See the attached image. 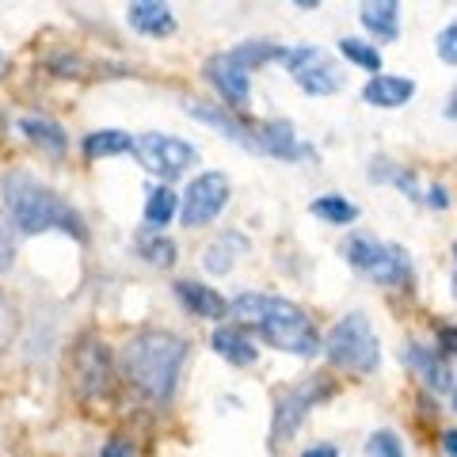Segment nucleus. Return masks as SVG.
Wrapping results in <instances>:
<instances>
[{
    "label": "nucleus",
    "instance_id": "1a4fd4ad",
    "mask_svg": "<svg viewBox=\"0 0 457 457\" xmlns=\"http://www.w3.org/2000/svg\"><path fill=\"white\" fill-rule=\"evenodd\" d=\"M228 195H233V183H228L225 171H203L187 183V191L179 198V221L187 228L210 225L228 206Z\"/></svg>",
    "mask_w": 457,
    "mask_h": 457
},
{
    "label": "nucleus",
    "instance_id": "0eeeda50",
    "mask_svg": "<svg viewBox=\"0 0 457 457\" xmlns=\"http://www.w3.org/2000/svg\"><path fill=\"white\" fill-rule=\"evenodd\" d=\"M305 96H336L343 88V69L317 46H286L282 62Z\"/></svg>",
    "mask_w": 457,
    "mask_h": 457
},
{
    "label": "nucleus",
    "instance_id": "423d86ee",
    "mask_svg": "<svg viewBox=\"0 0 457 457\" xmlns=\"http://www.w3.org/2000/svg\"><path fill=\"white\" fill-rule=\"evenodd\" d=\"M336 396V381L324 378V374H312V378H302L297 385H290L278 400H275V416H270V446H286L297 427L305 423V416L317 404H324V400Z\"/></svg>",
    "mask_w": 457,
    "mask_h": 457
},
{
    "label": "nucleus",
    "instance_id": "72a5a7b5",
    "mask_svg": "<svg viewBox=\"0 0 457 457\" xmlns=\"http://www.w3.org/2000/svg\"><path fill=\"white\" fill-rule=\"evenodd\" d=\"M435 336H438V354L442 359H446V354H457V328L453 324H438Z\"/></svg>",
    "mask_w": 457,
    "mask_h": 457
},
{
    "label": "nucleus",
    "instance_id": "e433bc0d",
    "mask_svg": "<svg viewBox=\"0 0 457 457\" xmlns=\"http://www.w3.org/2000/svg\"><path fill=\"white\" fill-rule=\"evenodd\" d=\"M302 457H339V450H336V446H328V442H320V446H309Z\"/></svg>",
    "mask_w": 457,
    "mask_h": 457
},
{
    "label": "nucleus",
    "instance_id": "ea45409f",
    "mask_svg": "<svg viewBox=\"0 0 457 457\" xmlns=\"http://www.w3.org/2000/svg\"><path fill=\"white\" fill-rule=\"evenodd\" d=\"M453 297H457V270H453Z\"/></svg>",
    "mask_w": 457,
    "mask_h": 457
},
{
    "label": "nucleus",
    "instance_id": "c85d7f7f",
    "mask_svg": "<svg viewBox=\"0 0 457 457\" xmlns=\"http://www.w3.org/2000/svg\"><path fill=\"white\" fill-rule=\"evenodd\" d=\"M366 457H404V442H400V435L396 431H374L370 435V442H366Z\"/></svg>",
    "mask_w": 457,
    "mask_h": 457
},
{
    "label": "nucleus",
    "instance_id": "20e7f679",
    "mask_svg": "<svg viewBox=\"0 0 457 457\" xmlns=\"http://www.w3.org/2000/svg\"><path fill=\"white\" fill-rule=\"evenodd\" d=\"M339 255L347 260L359 275H366L370 282L385 286V290H411L416 282V270H411V255L400 245H385V240L370 237V233H351L343 237Z\"/></svg>",
    "mask_w": 457,
    "mask_h": 457
},
{
    "label": "nucleus",
    "instance_id": "cd10ccee",
    "mask_svg": "<svg viewBox=\"0 0 457 457\" xmlns=\"http://www.w3.org/2000/svg\"><path fill=\"white\" fill-rule=\"evenodd\" d=\"M339 54L347 57L351 65H359V69H366V73H381V50L378 46H370L366 38H339Z\"/></svg>",
    "mask_w": 457,
    "mask_h": 457
},
{
    "label": "nucleus",
    "instance_id": "79ce46f5",
    "mask_svg": "<svg viewBox=\"0 0 457 457\" xmlns=\"http://www.w3.org/2000/svg\"><path fill=\"white\" fill-rule=\"evenodd\" d=\"M453 255H457V248H453Z\"/></svg>",
    "mask_w": 457,
    "mask_h": 457
},
{
    "label": "nucleus",
    "instance_id": "aec40b11",
    "mask_svg": "<svg viewBox=\"0 0 457 457\" xmlns=\"http://www.w3.org/2000/svg\"><path fill=\"white\" fill-rule=\"evenodd\" d=\"M210 347L218 351L228 366H252L255 359H260V347H255V343L240 332V328H228V324L210 336Z\"/></svg>",
    "mask_w": 457,
    "mask_h": 457
},
{
    "label": "nucleus",
    "instance_id": "f8f14e48",
    "mask_svg": "<svg viewBox=\"0 0 457 457\" xmlns=\"http://www.w3.org/2000/svg\"><path fill=\"white\" fill-rule=\"evenodd\" d=\"M183 111H187L195 122L221 130L228 141H233V145L248 149V153H260V145H255V126H248L237 111H228V107H221V104H206V99H191V96L183 99Z\"/></svg>",
    "mask_w": 457,
    "mask_h": 457
},
{
    "label": "nucleus",
    "instance_id": "473e14b6",
    "mask_svg": "<svg viewBox=\"0 0 457 457\" xmlns=\"http://www.w3.org/2000/svg\"><path fill=\"white\" fill-rule=\"evenodd\" d=\"M12 260H16V237H12V228L0 218V270H8Z\"/></svg>",
    "mask_w": 457,
    "mask_h": 457
},
{
    "label": "nucleus",
    "instance_id": "ddd939ff",
    "mask_svg": "<svg viewBox=\"0 0 457 457\" xmlns=\"http://www.w3.org/2000/svg\"><path fill=\"white\" fill-rule=\"evenodd\" d=\"M255 145H260V153L275 156V161H305V156H312V145H305L286 119H270L255 126Z\"/></svg>",
    "mask_w": 457,
    "mask_h": 457
},
{
    "label": "nucleus",
    "instance_id": "6ab92c4d",
    "mask_svg": "<svg viewBox=\"0 0 457 457\" xmlns=\"http://www.w3.org/2000/svg\"><path fill=\"white\" fill-rule=\"evenodd\" d=\"M359 20H362L366 31L374 38H381V42L400 38V4L396 0H366V4L359 8Z\"/></svg>",
    "mask_w": 457,
    "mask_h": 457
},
{
    "label": "nucleus",
    "instance_id": "dca6fc26",
    "mask_svg": "<svg viewBox=\"0 0 457 457\" xmlns=\"http://www.w3.org/2000/svg\"><path fill=\"white\" fill-rule=\"evenodd\" d=\"M416 96V80L411 77H396V73H378L362 84V99L370 107H381V111H396L404 107L408 99Z\"/></svg>",
    "mask_w": 457,
    "mask_h": 457
},
{
    "label": "nucleus",
    "instance_id": "f03ea898",
    "mask_svg": "<svg viewBox=\"0 0 457 457\" xmlns=\"http://www.w3.org/2000/svg\"><path fill=\"white\" fill-rule=\"evenodd\" d=\"M187 339L164 328H149L137 332L122 351V374L134 389L153 400V404H168L176 396V385L187 366Z\"/></svg>",
    "mask_w": 457,
    "mask_h": 457
},
{
    "label": "nucleus",
    "instance_id": "a211bd4d",
    "mask_svg": "<svg viewBox=\"0 0 457 457\" xmlns=\"http://www.w3.org/2000/svg\"><path fill=\"white\" fill-rule=\"evenodd\" d=\"M130 27L141 35H153V38H168L171 31H176V16H171V8L161 4V0H137V4H130Z\"/></svg>",
    "mask_w": 457,
    "mask_h": 457
},
{
    "label": "nucleus",
    "instance_id": "f3484780",
    "mask_svg": "<svg viewBox=\"0 0 457 457\" xmlns=\"http://www.w3.org/2000/svg\"><path fill=\"white\" fill-rule=\"evenodd\" d=\"M248 252V237L237 233V228H228V233H218L206 245L203 252V267L210 270V275H228V270L237 267V260Z\"/></svg>",
    "mask_w": 457,
    "mask_h": 457
},
{
    "label": "nucleus",
    "instance_id": "4468645a",
    "mask_svg": "<svg viewBox=\"0 0 457 457\" xmlns=\"http://www.w3.org/2000/svg\"><path fill=\"white\" fill-rule=\"evenodd\" d=\"M404 366L423 385H431L435 393H453V374H450V366H446V359H442L438 351L420 347V343H408L404 347Z\"/></svg>",
    "mask_w": 457,
    "mask_h": 457
},
{
    "label": "nucleus",
    "instance_id": "39448f33",
    "mask_svg": "<svg viewBox=\"0 0 457 457\" xmlns=\"http://www.w3.org/2000/svg\"><path fill=\"white\" fill-rule=\"evenodd\" d=\"M324 354L336 370H347V374H359V378L374 374L381 366V343L374 336V328H370L366 312H347V317L328 332Z\"/></svg>",
    "mask_w": 457,
    "mask_h": 457
},
{
    "label": "nucleus",
    "instance_id": "2f4dec72",
    "mask_svg": "<svg viewBox=\"0 0 457 457\" xmlns=\"http://www.w3.org/2000/svg\"><path fill=\"white\" fill-rule=\"evenodd\" d=\"M99 457H137V450H134V442H130V438L111 435V438L104 442V450H99Z\"/></svg>",
    "mask_w": 457,
    "mask_h": 457
},
{
    "label": "nucleus",
    "instance_id": "5701e85b",
    "mask_svg": "<svg viewBox=\"0 0 457 457\" xmlns=\"http://www.w3.org/2000/svg\"><path fill=\"white\" fill-rule=\"evenodd\" d=\"M282 50L286 46H278V42H267V38H252V42H240V46H233L228 50V57L240 65V69H263V65H275V62H282Z\"/></svg>",
    "mask_w": 457,
    "mask_h": 457
},
{
    "label": "nucleus",
    "instance_id": "c9c22d12",
    "mask_svg": "<svg viewBox=\"0 0 457 457\" xmlns=\"http://www.w3.org/2000/svg\"><path fill=\"white\" fill-rule=\"evenodd\" d=\"M438 446H442V453H446V457H457V427H450V431H442Z\"/></svg>",
    "mask_w": 457,
    "mask_h": 457
},
{
    "label": "nucleus",
    "instance_id": "9b49d317",
    "mask_svg": "<svg viewBox=\"0 0 457 457\" xmlns=\"http://www.w3.org/2000/svg\"><path fill=\"white\" fill-rule=\"evenodd\" d=\"M206 80L213 84V92L221 96V107L228 111H245L252 104V73L240 69L228 54H213L206 62Z\"/></svg>",
    "mask_w": 457,
    "mask_h": 457
},
{
    "label": "nucleus",
    "instance_id": "7c9ffc66",
    "mask_svg": "<svg viewBox=\"0 0 457 457\" xmlns=\"http://www.w3.org/2000/svg\"><path fill=\"white\" fill-rule=\"evenodd\" d=\"M16 339V309L4 294H0V351H8V343Z\"/></svg>",
    "mask_w": 457,
    "mask_h": 457
},
{
    "label": "nucleus",
    "instance_id": "2eb2a0df",
    "mask_svg": "<svg viewBox=\"0 0 457 457\" xmlns=\"http://www.w3.org/2000/svg\"><path fill=\"white\" fill-rule=\"evenodd\" d=\"M176 297H179V305L191 312V317L198 320H221L228 317V302L213 290V286L206 282H195V278H179L176 282Z\"/></svg>",
    "mask_w": 457,
    "mask_h": 457
},
{
    "label": "nucleus",
    "instance_id": "a878e982",
    "mask_svg": "<svg viewBox=\"0 0 457 457\" xmlns=\"http://www.w3.org/2000/svg\"><path fill=\"white\" fill-rule=\"evenodd\" d=\"M179 213V195L171 191V187H153L149 198H145V221L153 225V233L156 228H164L171 218Z\"/></svg>",
    "mask_w": 457,
    "mask_h": 457
},
{
    "label": "nucleus",
    "instance_id": "6e6552de",
    "mask_svg": "<svg viewBox=\"0 0 457 457\" xmlns=\"http://www.w3.org/2000/svg\"><path fill=\"white\" fill-rule=\"evenodd\" d=\"M134 156L145 171L164 176V179H176L179 171L198 164V149L191 145V141L176 137V134H141V137H134Z\"/></svg>",
    "mask_w": 457,
    "mask_h": 457
},
{
    "label": "nucleus",
    "instance_id": "c756f323",
    "mask_svg": "<svg viewBox=\"0 0 457 457\" xmlns=\"http://www.w3.org/2000/svg\"><path fill=\"white\" fill-rule=\"evenodd\" d=\"M435 50H438V57H442L446 65H457V20H450V23L438 31Z\"/></svg>",
    "mask_w": 457,
    "mask_h": 457
},
{
    "label": "nucleus",
    "instance_id": "412c9836",
    "mask_svg": "<svg viewBox=\"0 0 457 457\" xmlns=\"http://www.w3.org/2000/svg\"><path fill=\"white\" fill-rule=\"evenodd\" d=\"M20 130L35 149H42L46 156H65L69 153V134L54 119H35V114H27V119H20Z\"/></svg>",
    "mask_w": 457,
    "mask_h": 457
},
{
    "label": "nucleus",
    "instance_id": "a19ab883",
    "mask_svg": "<svg viewBox=\"0 0 457 457\" xmlns=\"http://www.w3.org/2000/svg\"><path fill=\"white\" fill-rule=\"evenodd\" d=\"M453 411H457V389H453Z\"/></svg>",
    "mask_w": 457,
    "mask_h": 457
},
{
    "label": "nucleus",
    "instance_id": "7ed1b4c3",
    "mask_svg": "<svg viewBox=\"0 0 457 457\" xmlns=\"http://www.w3.org/2000/svg\"><path fill=\"white\" fill-rule=\"evenodd\" d=\"M0 195H4L8 218L20 228L23 237H38V233H57L73 237V240H88V228H84V218L65 203L57 191H50L46 183H38L31 171H8L0 179Z\"/></svg>",
    "mask_w": 457,
    "mask_h": 457
},
{
    "label": "nucleus",
    "instance_id": "bb28decb",
    "mask_svg": "<svg viewBox=\"0 0 457 457\" xmlns=\"http://www.w3.org/2000/svg\"><path fill=\"white\" fill-rule=\"evenodd\" d=\"M134 245L141 252V260L153 263V267H171V263H176V245H171L164 233H153V228H149V233H141Z\"/></svg>",
    "mask_w": 457,
    "mask_h": 457
},
{
    "label": "nucleus",
    "instance_id": "b1692460",
    "mask_svg": "<svg viewBox=\"0 0 457 457\" xmlns=\"http://www.w3.org/2000/svg\"><path fill=\"white\" fill-rule=\"evenodd\" d=\"M309 213L312 218H320L328 225H354L359 221V206L351 203V198H343V195H317L309 203Z\"/></svg>",
    "mask_w": 457,
    "mask_h": 457
},
{
    "label": "nucleus",
    "instance_id": "9d476101",
    "mask_svg": "<svg viewBox=\"0 0 457 457\" xmlns=\"http://www.w3.org/2000/svg\"><path fill=\"white\" fill-rule=\"evenodd\" d=\"M73 385L84 400H96L111 389V351L96 336H84L73 354Z\"/></svg>",
    "mask_w": 457,
    "mask_h": 457
},
{
    "label": "nucleus",
    "instance_id": "f257e3e1",
    "mask_svg": "<svg viewBox=\"0 0 457 457\" xmlns=\"http://www.w3.org/2000/svg\"><path fill=\"white\" fill-rule=\"evenodd\" d=\"M228 317L237 324L260 332L267 347H275L282 354H297V359H312L320 354V332L312 324L309 312L290 302V297H275V294H237L228 302Z\"/></svg>",
    "mask_w": 457,
    "mask_h": 457
},
{
    "label": "nucleus",
    "instance_id": "f704fd0d",
    "mask_svg": "<svg viewBox=\"0 0 457 457\" xmlns=\"http://www.w3.org/2000/svg\"><path fill=\"white\" fill-rule=\"evenodd\" d=\"M423 203L431 206V210H446V206H450V191L442 187V183H431V187H427V195H423Z\"/></svg>",
    "mask_w": 457,
    "mask_h": 457
},
{
    "label": "nucleus",
    "instance_id": "393cba45",
    "mask_svg": "<svg viewBox=\"0 0 457 457\" xmlns=\"http://www.w3.org/2000/svg\"><path fill=\"white\" fill-rule=\"evenodd\" d=\"M370 179H374V183H393V187H400L408 198H423L416 171H411V168H400V164H393V161H381V156H374V161H370Z\"/></svg>",
    "mask_w": 457,
    "mask_h": 457
},
{
    "label": "nucleus",
    "instance_id": "58836bf2",
    "mask_svg": "<svg viewBox=\"0 0 457 457\" xmlns=\"http://www.w3.org/2000/svg\"><path fill=\"white\" fill-rule=\"evenodd\" d=\"M4 69H8V57H4V54H0V77H4Z\"/></svg>",
    "mask_w": 457,
    "mask_h": 457
},
{
    "label": "nucleus",
    "instance_id": "4be33fe9",
    "mask_svg": "<svg viewBox=\"0 0 457 457\" xmlns=\"http://www.w3.org/2000/svg\"><path fill=\"white\" fill-rule=\"evenodd\" d=\"M80 149L88 161H107V156H122V153H134V137L126 130H96L80 141Z\"/></svg>",
    "mask_w": 457,
    "mask_h": 457
},
{
    "label": "nucleus",
    "instance_id": "4c0bfd02",
    "mask_svg": "<svg viewBox=\"0 0 457 457\" xmlns=\"http://www.w3.org/2000/svg\"><path fill=\"white\" fill-rule=\"evenodd\" d=\"M446 119L450 122H457V88L450 92V99H446Z\"/></svg>",
    "mask_w": 457,
    "mask_h": 457
}]
</instances>
